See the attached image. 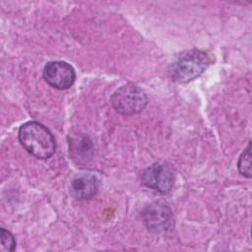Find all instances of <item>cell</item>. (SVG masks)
Wrapping results in <instances>:
<instances>
[{"instance_id":"obj_3","label":"cell","mask_w":252,"mask_h":252,"mask_svg":"<svg viewBox=\"0 0 252 252\" xmlns=\"http://www.w3.org/2000/svg\"><path fill=\"white\" fill-rule=\"evenodd\" d=\"M110 103L118 113L133 115L144 110L148 103V97L141 88L129 83L121 86L113 93Z\"/></svg>"},{"instance_id":"obj_5","label":"cell","mask_w":252,"mask_h":252,"mask_svg":"<svg viewBox=\"0 0 252 252\" xmlns=\"http://www.w3.org/2000/svg\"><path fill=\"white\" fill-rule=\"evenodd\" d=\"M146 227L153 232L169 230L173 225V216L170 208L161 203H152L142 211Z\"/></svg>"},{"instance_id":"obj_2","label":"cell","mask_w":252,"mask_h":252,"mask_svg":"<svg viewBox=\"0 0 252 252\" xmlns=\"http://www.w3.org/2000/svg\"><path fill=\"white\" fill-rule=\"evenodd\" d=\"M209 55L200 49L193 48L181 52L168 67V75L173 82L188 83L200 77L209 67Z\"/></svg>"},{"instance_id":"obj_6","label":"cell","mask_w":252,"mask_h":252,"mask_svg":"<svg viewBox=\"0 0 252 252\" xmlns=\"http://www.w3.org/2000/svg\"><path fill=\"white\" fill-rule=\"evenodd\" d=\"M43 78L52 88L57 90H66L73 86L76 80L74 68L65 61H50L43 69Z\"/></svg>"},{"instance_id":"obj_4","label":"cell","mask_w":252,"mask_h":252,"mask_svg":"<svg viewBox=\"0 0 252 252\" xmlns=\"http://www.w3.org/2000/svg\"><path fill=\"white\" fill-rule=\"evenodd\" d=\"M141 180L147 187L160 194H167L173 187L174 176L168 165L164 163H154L142 172Z\"/></svg>"},{"instance_id":"obj_1","label":"cell","mask_w":252,"mask_h":252,"mask_svg":"<svg viewBox=\"0 0 252 252\" xmlns=\"http://www.w3.org/2000/svg\"><path fill=\"white\" fill-rule=\"evenodd\" d=\"M18 138L24 149L39 159L49 158L56 150L52 133L37 121H28L21 125Z\"/></svg>"},{"instance_id":"obj_7","label":"cell","mask_w":252,"mask_h":252,"mask_svg":"<svg viewBox=\"0 0 252 252\" xmlns=\"http://www.w3.org/2000/svg\"><path fill=\"white\" fill-rule=\"evenodd\" d=\"M98 180L93 174H83L73 179L71 194L77 200H90L98 191Z\"/></svg>"},{"instance_id":"obj_9","label":"cell","mask_w":252,"mask_h":252,"mask_svg":"<svg viewBox=\"0 0 252 252\" xmlns=\"http://www.w3.org/2000/svg\"><path fill=\"white\" fill-rule=\"evenodd\" d=\"M1 246L4 251H14L16 240L14 235L7 229L1 228Z\"/></svg>"},{"instance_id":"obj_8","label":"cell","mask_w":252,"mask_h":252,"mask_svg":"<svg viewBox=\"0 0 252 252\" xmlns=\"http://www.w3.org/2000/svg\"><path fill=\"white\" fill-rule=\"evenodd\" d=\"M237 168L241 175L250 178L251 177V143L249 142L246 149L242 152L238 158Z\"/></svg>"}]
</instances>
